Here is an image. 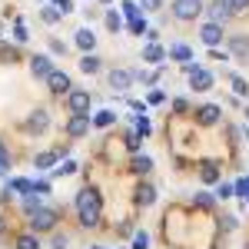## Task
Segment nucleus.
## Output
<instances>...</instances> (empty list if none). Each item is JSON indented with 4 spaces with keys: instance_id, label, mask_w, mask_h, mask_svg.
Instances as JSON below:
<instances>
[{
    "instance_id": "f257e3e1",
    "label": "nucleus",
    "mask_w": 249,
    "mask_h": 249,
    "mask_svg": "<svg viewBox=\"0 0 249 249\" xmlns=\"http://www.w3.org/2000/svg\"><path fill=\"white\" fill-rule=\"evenodd\" d=\"M77 213H80V223L90 230V226H96L100 223V193L96 190H80V196H77Z\"/></svg>"
},
{
    "instance_id": "f03ea898",
    "label": "nucleus",
    "mask_w": 249,
    "mask_h": 249,
    "mask_svg": "<svg viewBox=\"0 0 249 249\" xmlns=\"http://www.w3.org/2000/svg\"><path fill=\"white\" fill-rule=\"evenodd\" d=\"M90 103H93V96L87 93V90H70L67 93V107H70L73 116H87L90 113Z\"/></svg>"
},
{
    "instance_id": "7ed1b4c3",
    "label": "nucleus",
    "mask_w": 249,
    "mask_h": 249,
    "mask_svg": "<svg viewBox=\"0 0 249 249\" xmlns=\"http://www.w3.org/2000/svg\"><path fill=\"white\" fill-rule=\"evenodd\" d=\"M203 14V0H173V17L176 20H196Z\"/></svg>"
},
{
    "instance_id": "20e7f679",
    "label": "nucleus",
    "mask_w": 249,
    "mask_h": 249,
    "mask_svg": "<svg viewBox=\"0 0 249 249\" xmlns=\"http://www.w3.org/2000/svg\"><path fill=\"white\" fill-rule=\"evenodd\" d=\"M53 223H57V210H47V206H40V210L30 216V230H34V232L53 230Z\"/></svg>"
},
{
    "instance_id": "39448f33",
    "label": "nucleus",
    "mask_w": 249,
    "mask_h": 249,
    "mask_svg": "<svg viewBox=\"0 0 249 249\" xmlns=\"http://www.w3.org/2000/svg\"><path fill=\"white\" fill-rule=\"evenodd\" d=\"M199 40H203L206 47H213V50H216V47L223 43V27H219V23H203V30H199Z\"/></svg>"
},
{
    "instance_id": "423d86ee",
    "label": "nucleus",
    "mask_w": 249,
    "mask_h": 249,
    "mask_svg": "<svg viewBox=\"0 0 249 249\" xmlns=\"http://www.w3.org/2000/svg\"><path fill=\"white\" fill-rule=\"evenodd\" d=\"M30 73H34V77H40V80H47L50 73H53V60L43 57V53H40V57H34V60H30Z\"/></svg>"
},
{
    "instance_id": "0eeeda50",
    "label": "nucleus",
    "mask_w": 249,
    "mask_h": 249,
    "mask_svg": "<svg viewBox=\"0 0 249 249\" xmlns=\"http://www.w3.org/2000/svg\"><path fill=\"white\" fill-rule=\"evenodd\" d=\"M47 87L53 90V93H70L73 87H70V77L63 73V70H53L50 77H47Z\"/></svg>"
},
{
    "instance_id": "6e6552de",
    "label": "nucleus",
    "mask_w": 249,
    "mask_h": 249,
    "mask_svg": "<svg viewBox=\"0 0 249 249\" xmlns=\"http://www.w3.org/2000/svg\"><path fill=\"white\" fill-rule=\"evenodd\" d=\"M190 87L196 90V93H206V90L213 87V73H210V70H203V67H199V70H196V73L190 77Z\"/></svg>"
},
{
    "instance_id": "1a4fd4ad",
    "label": "nucleus",
    "mask_w": 249,
    "mask_h": 249,
    "mask_svg": "<svg viewBox=\"0 0 249 249\" xmlns=\"http://www.w3.org/2000/svg\"><path fill=\"white\" fill-rule=\"evenodd\" d=\"M130 83H133L130 70H110V87L113 90H130Z\"/></svg>"
},
{
    "instance_id": "9d476101",
    "label": "nucleus",
    "mask_w": 249,
    "mask_h": 249,
    "mask_svg": "<svg viewBox=\"0 0 249 249\" xmlns=\"http://www.w3.org/2000/svg\"><path fill=\"white\" fill-rule=\"evenodd\" d=\"M50 126V120H47V110H37V113H30V120H27V130L30 133H43Z\"/></svg>"
},
{
    "instance_id": "9b49d317",
    "label": "nucleus",
    "mask_w": 249,
    "mask_h": 249,
    "mask_svg": "<svg viewBox=\"0 0 249 249\" xmlns=\"http://www.w3.org/2000/svg\"><path fill=\"white\" fill-rule=\"evenodd\" d=\"M219 113H223V110H219V107H213V103H206V107H199V123H203V126H213V123H216V120H219Z\"/></svg>"
},
{
    "instance_id": "f8f14e48",
    "label": "nucleus",
    "mask_w": 249,
    "mask_h": 249,
    "mask_svg": "<svg viewBox=\"0 0 249 249\" xmlns=\"http://www.w3.org/2000/svg\"><path fill=\"white\" fill-rule=\"evenodd\" d=\"M87 130H90V116H73V120L67 123V133L70 136H83Z\"/></svg>"
},
{
    "instance_id": "ddd939ff",
    "label": "nucleus",
    "mask_w": 249,
    "mask_h": 249,
    "mask_svg": "<svg viewBox=\"0 0 249 249\" xmlns=\"http://www.w3.org/2000/svg\"><path fill=\"white\" fill-rule=\"evenodd\" d=\"M166 57H170V53H166L163 47H156V43H146V47H143V60H146V63H160V60H166Z\"/></svg>"
},
{
    "instance_id": "4468645a",
    "label": "nucleus",
    "mask_w": 249,
    "mask_h": 249,
    "mask_svg": "<svg viewBox=\"0 0 249 249\" xmlns=\"http://www.w3.org/2000/svg\"><path fill=\"white\" fill-rule=\"evenodd\" d=\"M93 43H96V37H93V30H90V27L77 30V47H80V50H93Z\"/></svg>"
},
{
    "instance_id": "2eb2a0df",
    "label": "nucleus",
    "mask_w": 249,
    "mask_h": 249,
    "mask_svg": "<svg viewBox=\"0 0 249 249\" xmlns=\"http://www.w3.org/2000/svg\"><path fill=\"white\" fill-rule=\"evenodd\" d=\"M170 57H173V60H183V63H190V60H193V50L186 47V43H173V47H170Z\"/></svg>"
},
{
    "instance_id": "dca6fc26",
    "label": "nucleus",
    "mask_w": 249,
    "mask_h": 249,
    "mask_svg": "<svg viewBox=\"0 0 249 249\" xmlns=\"http://www.w3.org/2000/svg\"><path fill=\"white\" fill-rule=\"evenodd\" d=\"M153 199H156L153 186H140V190H136V203H140V206H153Z\"/></svg>"
},
{
    "instance_id": "f3484780",
    "label": "nucleus",
    "mask_w": 249,
    "mask_h": 249,
    "mask_svg": "<svg viewBox=\"0 0 249 249\" xmlns=\"http://www.w3.org/2000/svg\"><path fill=\"white\" fill-rule=\"evenodd\" d=\"M80 70H83V73H96V70H100V57L87 53V57L80 60Z\"/></svg>"
},
{
    "instance_id": "a211bd4d",
    "label": "nucleus",
    "mask_w": 249,
    "mask_h": 249,
    "mask_svg": "<svg viewBox=\"0 0 249 249\" xmlns=\"http://www.w3.org/2000/svg\"><path fill=\"white\" fill-rule=\"evenodd\" d=\"M230 14H232V10H230V7H226V0H223V3H216V7H213V10H210L213 23H219V20H226V17H230Z\"/></svg>"
},
{
    "instance_id": "6ab92c4d",
    "label": "nucleus",
    "mask_w": 249,
    "mask_h": 249,
    "mask_svg": "<svg viewBox=\"0 0 249 249\" xmlns=\"http://www.w3.org/2000/svg\"><path fill=\"white\" fill-rule=\"evenodd\" d=\"M34 163H37V170H50V166L57 163V153H37Z\"/></svg>"
},
{
    "instance_id": "aec40b11",
    "label": "nucleus",
    "mask_w": 249,
    "mask_h": 249,
    "mask_svg": "<svg viewBox=\"0 0 249 249\" xmlns=\"http://www.w3.org/2000/svg\"><path fill=\"white\" fill-rule=\"evenodd\" d=\"M199 176H203V183H219V170H216L213 163H206V166L199 170Z\"/></svg>"
},
{
    "instance_id": "412c9836",
    "label": "nucleus",
    "mask_w": 249,
    "mask_h": 249,
    "mask_svg": "<svg viewBox=\"0 0 249 249\" xmlns=\"http://www.w3.org/2000/svg\"><path fill=\"white\" fill-rule=\"evenodd\" d=\"M40 206H43V199H40L37 193H30V196H27V199H23V210L30 213V216H34V213H37Z\"/></svg>"
},
{
    "instance_id": "4be33fe9",
    "label": "nucleus",
    "mask_w": 249,
    "mask_h": 249,
    "mask_svg": "<svg viewBox=\"0 0 249 249\" xmlns=\"http://www.w3.org/2000/svg\"><path fill=\"white\" fill-rule=\"evenodd\" d=\"M153 170V160L150 156H136L133 160V173H150Z\"/></svg>"
},
{
    "instance_id": "5701e85b",
    "label": "nucleus",
    "mask_w": 249,
    "mask_h": 249,
    "mask_svg": "<svg viewBox=\"0 0 249 249\" xmlns=\"http://www.w3.org/2000/svg\"><path fill=\"white\" fill-rule=\"evenodd\" d=\"M40 17L47 20V23H57V20H60V17H63V14H60L57 7H53V3H50V7H43V10H40Z\"/></svg>"
},
{
    "instance_id": "b1692460",
    "label": "nucleus",
    "mask_w": 249,
    "mask_h": 249,
    "mask_svg": "<svg viewBox=\"0 0 249 249\" xmlns=\"http://www.w3.org/2000/svg\"><path fill=\"white\" fill-rule=\"evenodd\" d=\"M113 120H116V116L110 113V110H100V113L93 116V126H110V123H113Z\"/></svg>"
},
{
    "instance_id": "393cba45",
    "label": "nucleus",
    "mask_w": 249,
    "mask_h": 249,
    "mask_svg": "<svg viewBox=\"0 0 249 249\" xmlns=\"http://www.w3.org/2000/svg\"><path fill=\"white\" fill-rule=\"evenodd\" d=\"M133 126H136V133H150V130H153V123H150V120H146V116H133Z\"/></svg>"
},
{
    "instance_id": "a878e982",
    "label": "nucleus",
    "mask_w": 249,
    "mask_h": 249,
    "mask_svg": "<svg viewBox=\"0 0 249 249\" xmlns=\"http://www.w3.org/2000/svg\"><path fill=\"white\" fill-rule=\"evenodd\" d=\"M230 47L236 53H249V40L246 37H230Z\"/></svg>"
},
{
    "instance_id": "bb28decb",
    "label": "nucleus",
    "mask_w": 249,
    "mask_h": 249,
    "mask_svg": "<svg viewBox=\"0 0 249 249\" xmlns=\"http://www.w3.org/2000/svg\"><path fill=\"white\" fill-rule=\"evenodd\" d=\"M130 30H133V34H143V30H146V17H143V14L130 17Z\"/></svg>"
},
{
    "instance_id": "cd10ccee",
    "label": "nucleus",
    "mask_w": 249,
    "mask_h": 249,
    "mask_svg": "<svg viewBox=\"0 0 249 249\" xmlns=\"http://www.w3.org/2000/svg\"><path fill=\"white\" fill-rule=\"evenodd\" d=\"M230 83H232V90H236L239 96H246V93H249V83H246L243 77H230Z\"/></svg>"
},
{
    "instance_id": "c85d7f7f",
    "label": "nucleus",
    "mask_w": 249,
    "mask_h": 249,
    "mask_svg": "<svg viewBox=\"0 0 249 249\" xmlns=\"http://www.w3.org/2000/svg\"><path fill=\"white\" fill-rule=\"evenodd\" d=\"M17 249H40L37 236H20V239H17Z\"/></svg>"
},
{
    "instance_id": "c756f323",
    "label": "nucleus",
    "mask_w": 249,
    "mask_h": 249,
    "mask_svg": "<svg viewBox=\"0 0 249 249\" xmlns=\"http://www.w3.org/2000/svg\"><path fill=\"white\" fill-rule=\"evenodd\" d=\"M107 27H110V30H120V27H123V17H120V14H116V10H110V14H107Z\"/></svg>"
},
{
    "instance_id": "7c9ffc66",
    "label": "nucleus",
    "mask_w": 249,
    "mask_h": 249,
    "mask_svg": "<svg viewBox=\"0 0 249 249\" xmlns=\"http://www.w3.org/2000/svg\"><path fill=\"white\" fill-rule=\"evenodd\" d=\"M53 7H57L63 17H67V14H73V0H53Z\"/></svg>"
},
{
    "instance_id": "2f4dec72",
    "label": "nucleus",
    "mask_w": 249,
    "mask_h": 249,
    "mask_svg": "<svg viewBox=\"0 0 249 249\" xmlns=\"http://www.w3.org/2000/svg\"><path fill=\"white\" fill-rule=\"evenodd\" d=\"M136 14H140L136 0H123V17H136Z\"/></svg>"
},
{
    "instance_id": "473e14b6",
    "label": "nucleus",
    "mask_w": 249,
    "mask_h": 249,
    "mask_svg": "<svg viewBox=\"0 0 249 249\" xmlns=\"http://www.w3.org/2000/svg\"><path fill=\"white\" fill-rule=\"evenodd\" d=\"M150 246V236H146V232H136L133 236V249H146Z\"/></svg>"
},
{
    "instance_id": "72a5a7b5",
    "label": "nucleus",
    "mask_w": 249,
    "mask_h": 249,
    "mask_svg": "<svg viewBox=\"0 0 249 249\" xmlns=\"http://www.w3.org/2000/svg\"><path fill=\"white\" fill-rule=\"evenodd\" d=\"M196 206L210 210V206H213V196H210V193H196Z\"/></svg>"
},
{
    "instance_id": "f704fd0d",
    "label": "nucleus",
    "mask_w": 249,
    "mask_h": 249,
    "mask_svg": "<svg viewBox=\"0 0 249 249\" xmlns=\"http://www.w3.org/2000/svg\"><path fill=\"white\" fill-rule=\"evenodd\" d=\"M70 173H77V163H63L60 170H53V176H70Z\"/></svg>"
},
{
    "instance_id": "c9c22d12",
    "label": "nucleus",
    "mask_w": 249,
    "mask_h": 249,
    "mask_svg": "<svg viewBox=\"0 0 249 249\" xmlns=\"http://www.w3.org/2000/svg\"><path fill=\"white\" fill-rule=\"evenodd\" d=\"M232 193H236V190H232L230 183H219V190H216V196H219V199H230Z\"/></svg>"
},
{
    "instance_id": "e433bc0d",
    "label": "nucleus",
    "mask_w": 249,
    "mask_h": 249,
    "mask_svg": "<svg viewBox=\"0 0 249 249\" xmlns=\"http://www.w3.org/2000/svg\"><path fill=\"white\" fill-rule=\"evenodd\" d=\"M140 143H143V140H140V133H126V146H130V150H140Z\"/></svg>"
},
{
    "instance_id": "4c0bfd02",
    "label": "nucleus",
    "mask_w": 249,
    "mask_h": 249,
    "mask_svg": "<svg viewBox=\"0 0 249 249\" xmlns=\"http://www.w3.org/2000/svg\"><path fill=\"white\" fill-rule=\"evenodd\" d=\"M226 7H230L232 14H236V10H246V7H249V0H226Z\"/></svg>"
},
{
    "instance_id": "58836bf2",
    "label": "nucleus",
    "mask_w": 249,
    "mask_h": 249,
    "mask_svg": "<svg viewBox=\"0 0 249 249\" xmlns=\"http://www.w3.org/2000/svg\"><path fill=\"white\" fill-rule=\"evenodd\" d=\"M140 7H143V14H150V10H160V0H140Z\"/></svg>"
},
{
    "instance_id": "ea45409f",
    "label": "nucleus",
    "mask_w": 249,
    "mask_h": 249,
    "mask_svg": "<svg viewBox=\"0 0 249 249\" xmlns=\"http://www.w3.org/2000/svg\"><path fill=\"white\" fill-rule=\"evenodd\" d=\"M133 80H140V83H153V73H146V70H136Z\"/></svg>"
},
{
    "instance_id": "a19ab883",
    "label": "nucleus",
    "mask_w": 249,
    "mask_h": 249,
    "mask_svg": "<svg viewBox=\"0 0 249 249\" xmlns=\"http://www.w3.org/2000/svg\"><path fill=\"white\" fill-rule=\"evenodd\" d=\"M34 193H43V196H47V193H50V183H47V179H37V183H34Z\"/></svg>"
},
{
    "instance_id": "79ce46f5",
    "label": "nucleus",
    "mask_w": 249,
    "mask_h": 249,
    "mask_svg": "<svg viewBox=\"0 0 249 249\" xmlns=\"http://www.w3.org/2000/svg\"><path fill=\"white\" fill-rule=\"evenodd\" d=\"M14 40H17V43H23V40H27V30H23V23H17V27H14Z\"/></svg>"
},
{
    "instance_id": "37998d69",
    "label": "nucleus",
    "mask_w": 249,
    "mask_h": 249,
    "mask_svg": "<svg viewBox=\"0 0 249 249\" xmlns=\"http://www.w3.org/2000/svg\"><path fill=\"white\" fill-rule=\"evenodd\" d=\"M163 100H166L163 90H153V93H150V103H163Z\"/></svg>"
},
{
    "instance_id": "c03bdc74",
    "label": "nucleus",
    "mask_w": 249,
    "mask_h": 249,
    "mask_svg": "<svg viewBox=\"0 0 249 249\" xmlns=\"http://www.w3.org/2000/svg\"><path fill=\"white\" fill-rule=\"evenodd\" d=\"M0 163H3V166H10V153H7V146H3V143H0Z\"/></svg>"
},
{
    "instance_id": "a18cd8bd",
    "label": "nucleus",
    "mask_w": 249,
    "mask_h": 249,
    "mask_svg": "<svg viewBox=\"0 0 249 249\" xmlns=\"http://www.w3.org/2000/svg\"><path fill=\"white\" fill-rule=\"evenodd\" d=\"M50 50H53V53H67V47H63L60 40H50Z\"/></svg>"
},
{
    "instance_id": "49530a36",
    "label": "nucleus",
    "mask_w": 249,
    "mask_h": 249,
    "mask_svg": "<svg viewBox=\"0 0 249 249\" xmlns=\"http://www.w3.org/2000/svg\"><path fill=\"white\" fill-rule=\"evenodd\" d=\"M53 249H67V236H53Z\"/></svg>"
},
{
    "instance_id": "de8ad7c7",
    "label": "nucleus",
    "mask_w": 249,
    "mask_h": 249,
    "mask_svg": "<svg viewBox=\"0 0 249 249\" xmlns=\"http://www.w3.org/2000/svg\"><path fill=\"white\" fill-rule=\"evenodd\" d=\"M3 170H10V166H3V163H0V176H3Z\"/></svg>"
},
{
    "instance_id": "09e8293b",
    "label": "nucleus",
    "mask_w": 249,
    "mask_h": 249,
    "mask_svg": "<svg viewBox=\"0 0 249 249\" xmlns=\"http://www.w3.org/2000/svg\"><path fill=\"white\" fill-rule=\"evenodd\" d=\"M0 232H3V216H0Z\"/></svg>"
},
{
    "instance_id": "8fccbe9b",
    "label": "nucleus",
    "mask_w": 249,
    "mask_h": 249,
    "mask_svg": "<svg viewBox=\"0 0 249 249\" xmlns=\"http://www.w3.org/2000/svg\"><path fill=\"white\" fill-rule=\"evenodd\" d=\"M100 3H110V0H100Z\"/></svg>"
},
{
    "instance_id": "3c124183",
    "label": "nucleus",
    "mask_w": 249,
    "mask_h": 249,
    "mask_svg": "<svg viewBox=\"0 0 249 249\" xmlns=\"http://www.w3.org/2000/svg\"><path fill=\"white\" fill-rule=\"evenodd\" d=\"M93 249H103V246H93Z\"/></svg>"
},
{
    "instance_id": "603ef678",
    "label": "nucleus",
    "mask_w": 249,
    "mask_h": 249,
    "mask_svg": "<svg viewBox=\"0 0 249 249\" xmlns=\"http://www.w3.org/2000/svg\"><path fill=\"white\" fill-rule=\"evenodd\" d=\"M246 136H249V130H246Z\"/></svg>"
}]
</instances>
